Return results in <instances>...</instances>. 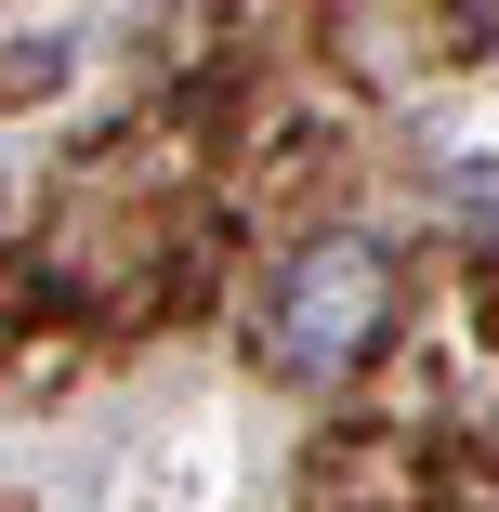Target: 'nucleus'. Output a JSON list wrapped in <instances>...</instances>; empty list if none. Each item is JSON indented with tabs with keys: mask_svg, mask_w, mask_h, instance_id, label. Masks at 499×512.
Segmentation results:
<instances>
[{
	"mask_svg": "<svg viewBox=\"0 0 499 512\" xmlns=\"http://www.w3.org/2000/svg\"><path fill=\"white\" fill-rule=\"evenodd\" d=\"M394 316V250L381 237H316V250H289L276 302H263V368L276 381H342Z\"/></svg>",
	"mask_w": 499,
	"mask_h": 512,
	"instance_id": "nucleus-1",
	"label": "nucleus"
}]
</instances>
